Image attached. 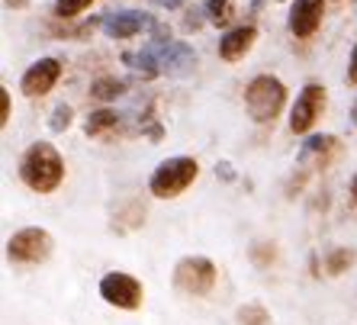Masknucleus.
Here are the masks:
<instances>
[{
  "mask_svg": "<svg viewBox=\"0 0 357 325\" xmlns=\"http://www.w3.org/2000/svg\"><path fill=\"white\" fill-rule=\"evenodd\" d=\"M20 181L33 193H55L65 181V158L52 142H33L20 158Z\"/></svg>",
  "mask_w": 357,
  "mask_h": 325,
  "instance_id": "f257e3e1",
  "label": "nucleus"
},
{
  "mask_svg": "<svg viewBox=\"0 0 357 325\" xmlns=\"http://www.w3.org/2000/svg\"><path fill=\"white\" fill-rule=\"evenodd\" d=\"M287 107V84L274 75H258L251 77L245 87V109H248L251 123L267 126L274 123Z\"/></svg>",
  "mask_w": 357,
  "mask_h": 325,
  "instance_id": "f03ea898",
  "label": "nucleus"
},
{
  "mask_svg": "<svg viewBox=\"0 0 357 325\" xmlns=\"http://www.w3.org/2000/svg\"><path fill=\"white\" fill-rule=\"evenodd\" d=\"M197 177H199L197 158H190V155H174V158H165L151 171L149 190H151V197H158V200H174Z\"/></svg>",
  "mask_w": 357,
  "mask_h": 325,
  "instance_id": "7ed1b4c3",
  "label": "nucleus"
},
{
  "mask_svg": "<svg viewBox=\"0 0 357 325\" xmlns=\"http://www.w3.org/2000/svg\"><path fill=\"white\" fill-rule=\"evenodd\" d=\"M216 280H219L216 264L209 258H203V255L181 258L174 267V287L181 293H187V296H206V293H213Z\"/></svg>",
  "mask_w": 357,
  "mask_h": 325,
  "instance_id": "20e7f679",
  "label": "nucleus"
},
{
  "mask_svg": "<svg viewBox=\"0 0 357 325\" xmlns=\"http://www.w3.org/2000/svg\"><path fill=\"white\" fill-rule=\"evenodd\" d=\"M55 248V239H52L45 229H20V232L10 235L7 242V258L17 261V264H42V261L52 255Z\"/></svg>",
  "mask_w": 357,
  "mask_h": 325,
  "instance_id": "39448f33",
  "label": "nucleus"
},
{
  "mask_svg": "<svg viewBox=\"0 0 357 325\" xmlns=\"http://www.w3.org/2000/svg\"><path fill=\"white\" fill-rule=\"evenodd\" d=\"M100 296L116 309H139L145 300V287H142L139 277L126 274V271H109V274L100 277Z\"/></svg>",
  "mask_w": 357,
  "mask_h": 325,
  "instance_id": "423d86ee",
  "label": "nucleus"
},
{
  "mask_svg": "<svg viewBox=\"0 0 357 325\" xmlns=\"http://www.w3.org/2000/svg\"><path fill=\"white\" fill-rule=\"evenodd\" d=\"M145 49L151 52V59H155V65H158L161 75H190L193 68H197V52H193V45H187V42H171V39H151Z\"/></svg>",
  "mask_w": 357,
  "mask_h": 325,
  "instance_id": "0eeeda50",
  "label": "nucleus"
},
{
  "mask_svg": "<svg viewBox=\"0 0 357 325\" xmlns=\"http://www.w3.org/2000/svg\"><path fill=\"white\" fill-rule=\"evenodd\" d=\"M325 100H328V91H325L322 84H306L296 93V103L290 109V133L306 135L319 123V116L325 113Z\"/></svg>",
  "mask_w": 357,
  "mask_h": 325,
  "instance_id": "6e6552de",
  "label": "nucleus"
},
{
  "mask_svg": "<svg viewBox=\"0 0 357 325\" xmlns=\"http://www.w3.org/2000/svg\"><path fill=\"white\" fill-rule=\"evenodd\" d=\"M100 26L109 39H135L142 33H155L158 20L145 13V10H116V13H107L100 17Z\"/></svg>",
  "mask_w": 357,
  "mask_h": 325,
  "instance_id": "1a4fd4ad",
  "label": "nucleus"
},
{
  "mask_svg": "<svg viewBox=\"0 0 357 325\" xmlns=\"http://www.w3.org/2000/svg\"><path fill=\"white\" fill-rule=\"evenodd\" d=\"M61 77V61L59 59H39L23 71V81H20V91L23 97H45V93L59 84Z\"/></svg>",
  "mask_w": 357,
  "mask_h": 325,
  "instance_id": "9d476101",
  "label": "nucleus"
},
{
  "mask_svg": "<svg viewBox=\"0 0 357 325\" xmlns=\"http://www.w3.org/2000/svg\"><path fill=\"white\" fill-rule=\"evenodd\" d=\"M325 20V0H293L287 26L296 39H312Z\"/></svg>",
  "mask_w": 357,
  "mask_h": 325,
  "instance_id": "9b49d317",
  "label": "nucleus"
},
{
  "mask_svg": "<svg viewBox=\"0 0 357 325\" xmlns=\"http://www.w3.org/2000/svg\"><path fill=\"white\" fill-rule=\"evenodd\" d=\"M255 39H258V26H235V29H229V33L219 39V59L222 61H238L245 59L251 52V45H255Z\"/></svg>",
  "mask_w": 357,
  "mask_h": 325,
  "instance_id": "f8f14e48",
  "label": "nucleus"
},
{
  "mask_svg": "<svg viewBox=\"0 0 357 325\" xmlns=\"http://www.w3.org/2000/svg\"><path fill=\"white\" fill-rule=\"evenodd\" d=\"M119 126H123V116H119L116 109H97V113H91V116H87L84 133L91 135V139H103V135L116 133Z\"/></svg>",
  "mask_w": 357,
  "mask_h": 325,
  "instance_id": "ddd939ff",
  "label": "nucleus"
},
{
  "mask_svg": "<svg viewBox=\"0 0 357 325\" xmlns=\"http://www.w3.org/2000/svg\"><path fill=\"white\" fill-rule=\"evenodd\" d=\"M338 139L335 135H309L306 142H303V151H299V161H306V158H325V155H335L338 151Z\"/></svg>",
  "mask_w": 357,
  "mask_h": 325,
  "instance_id": "4468645a",
  "label": "nucleus"
},
{
  "mask_svg": "<svg viewBox=\"0 0 357 325\" xmlns=\"http://www.w3.org/2000/svg\"><path fill=\"white\" fill-rule=\"evenodd\" d=\"M354 261H357V251L354 248H332V251H325L322 271L328 277H341L351 264H354Z\"/></svg>",
  "mask_w": 357,
  "mask_h": 325,
  "instance_id": "2eb2a0df",
  "label": "nucleus"
},
{
  "mask_svg": "<svg viewBox=\"0 0 357 325\" xmlns=\"http://www.w3.org/2000/svg\"><path fill=\"white\" fill-rule=\"evenodd\" d=\"M119 93H126V81L113 75H103L91 84V97L93 100H116Z\"/></svg>",
  "mask_w": 357,
  "mask_h": 325,
  "instance_id": "dca6fc26",
  "label": "nucleus"
},
{
  "mask_svg": "<svg viewBox=\"0 0 357 325\" xmlns=\"http://www.w3.org/2000/svg\"><path fill=\"white\" fill-rule=\"evenodd\" d=\"M235 325H271V312L261 303H245L235 312Z\"/></svg>",
  "mask_w": 357,
  "mask_h": 325,
  "instance_id": "f3484780",
  "label": "nucleus"
},
{
  "mask_svg": "<svg viewBox=\"0 0 357 325\" xmlns=\"http://www.w3.org/2000/svg\"><path fill=\"white\" fill-rule=\"evenodd\" d=\"M203 10H206V17L213 20L216 26H229L235 20L232 0H206V3H203Z\"/></svg>",
  "mask_w": 357,
  "mask_h": 325,
  "instance_id": "a211bd4d",
  "label": "nucleus"
},
{
  "mask_svg": "<svg viewBox=\"0 0 357 325\" xmlns=\"http://www.w3.org/2000/svg\"><path fill=\"white\" fill-rule=\"evenodd\" d=\"M93 0H55V17L61 23H71L75 17H81L84 10H91Z\"/></svg>",
  "mask_w": 357,
  "mask_h": 325,
  "instance_id": "6ab92c4d",
  "label": "nucleus"
},
{
  "mask_svg": "<svg viewBox=\"0 0 357 325\" xmlns=\"http://www.w3.org/2000/svg\"><path fill=\"white\" fill-rule=\"evenodd\" d=\"M71 119H75V107L71 103H59L49 116V129L52 133H65V129H71Z\"/></svg>",
  "mask_w": 357,
  "mask_h": 325,
  "instance_id": "aec40b11",
  "label": "nucleus"
},
{
  "mask_svg": "<svg viewBox=\"0 0 357 325\" xmlns=\"http://www.w3.org/2000/svg\"><path fill=\"white\" fill-rule=\"evenodd\" d=\"M277 255H274V245H267V242H258L255 245V251H251V261H255V264H271V261H274Z\"/></svg>",
  "mask_w": 357,
  "mask_h": 325,
  "instance_id": "412c9836",
  "label": "nucleus"
},
{
  "mask_svg": "<svg viewBox=\"0 0 357 325\" xmlns=\"http://www.w3.org/2000/svg\"><path fill=\"white\" fill-rule=\"evenodd\" d=\"M10 123V91L3 87L0 91V126H7Z\"/></svg>",
  "mask_w": 357,
  "mask_h": 325,
  "instance_id": "4be33fe9",
  "label": "nucleus"
},
{
  "mask_svg": "<svg viewBox=\"0 0 357 325\" xmlns=\"http://www.w3.org/2000/svg\"><path fill=\"white\" fill-rule=\"evenodd\" d=\"M348 84L351 87H357V42H354V49H351V59H348Z\"/></svg>",
  "mask_w": 357,
  "mask_h": 325,
  "instance_id": "5701e85b",
  "label": "nucleus"
},
{
  "mask_svg": "<svg viewBox=\"0 0 357 325\" xmlns=\"http://www.w3.org/2000/svg\"><path fill=\"white\" fill-rule=\"evenodd\" d=\"M155 7H161V10H181L187 0H151Z\"/></svg>",
  "mask_w": 357,
  "mask_h": 325,
  "instance_id": "b1692460",
  "label": "nucleus"
},
{
  "mask_svg": "<svg viewBox=\"0 0 357 325\" xmlns=\"http://www.w3.org/2000/svg\"><path fill=\"white\" fill-rule=\"evenodd\" d=\"M183 26H187V29H199V13H197V10H190V13H187V23H183Z\"/></svg>",
  "mask_w": 357,
  "mask_h": 325,
  "instance_id": "393cba45",
  "label": "nucleus"
},
{
  "mask_svg": "<svg viewBox=\"0 0 357 325\" xmlns=\"http://www.w3.org/2000/svg\"><path fill=\"white\" fill-rule=\"evenodd\" d=\"M351 200H354V206H357V174L351 177Z\"/></svg>",
  "mask_w": 357,
  "mask_h": 325,
  "instance_id": "a878e982",
  "label": "nucleus"
},
{
  "mask_svg": "<svg viewBox=\"0 0 357 325\" xmlns=\"http://www.w3.org/2000/svg\"><path fill=\"white\" fill-rule=\"evenodd\" d=\"M29 0H7V7H17V10H23Z\"/></svg>",
  "mask_w": 357,
  "mask_h": 325,
  "instance_id": "bb28decb",
  "label": "nucleus"
},
{
  "mask_svg": "<svg viewBox=\"0 0 357 325\" xmlns=\"http://www.w3.org/2000/svg\"><path fill=\"white\" fill-rule=\"evenodd\" d=\"M354 123H357V103H354Z\"/></svg>",
  "mask_w": 357,
  "mask_h": 325,
  "instance_id": "cd10ccee",
  "label": "nucleus"
}]
</instances>
